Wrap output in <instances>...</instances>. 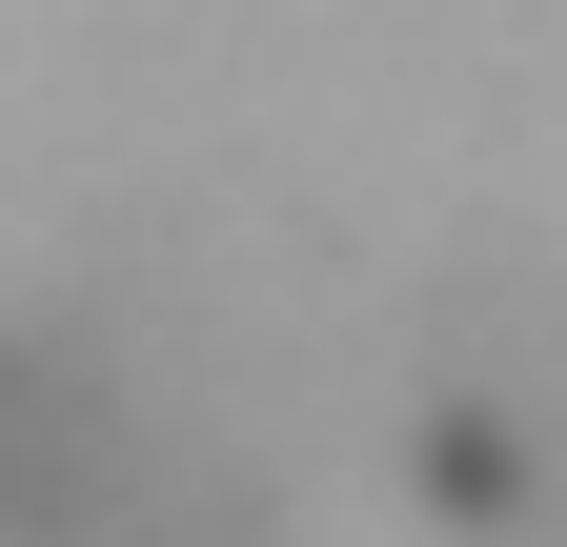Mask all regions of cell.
I'll return each instance as SVG.
<instances>
[{"mask_svg":"<svg viewBox=\"0 0 567 547\" xmlns=\"http://www.w3.org/2000/svg\"><path fill=\"white\" fill-rule=\"evenodd\" d=\"M466 385H486V466H507V507L567 527V305H507V324L466 345Z\"/></svg>","mask_w":567,"mask_h":547,"instance_id":"obj_1","label":"cell"}]
</instances>
